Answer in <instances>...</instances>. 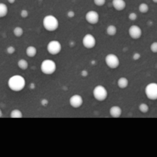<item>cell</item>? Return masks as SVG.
Listing matches in <instances>:
<instances>
[{
    "instance_id": "30bf717a",
    "label": "cell",
    "mask_w": 157,
    "mask_h": 157,
    "mask_svg": "<svg viewBox=\"0 0 157 157\" xmlns=\"http://www.w3.org/2000/svg\"><path fill=\"white\" fill-rule=\"evenodd\" d=\"M128 33L130 38L134 40H137L142 36L143 31L140 26L136 25H133L129 28Z\"/></svg>"
},
{
    "instance_id": "83f0119b",
    "label": "cell",
    "mask_w": 157,
    "mask_h": 157,
    "mask_svg": "<svg viewBox=\"0 0 157 157\" xmlns=\"http://www.w3.org/2000/svg\"><path fill=\"white\" fill-rule=\"evenodd\" d=\"M140 58H141V55L139 53V52H135V53L133 55V59L134 60V61H137V60H139Z\"/></svg>"
},
{
    "instance_id": "8fae6325",
    "label": "cell",
    "mask_w": 157,
    "mask_h": 157,
    "mask_svg": "<svg viewBox=\"0 0 157 157\" xmlns=\"http://www.w3.org/2000/svg\"><path fill=\"white\" fill-rule=\"evenodd\" d=\"M83 103H84L83 98L79 94L72 95L69 99V104L75 109L80 108L83 105Z\"/></svg>"
},
{
    "instance_id": "d4e9b609",
    "label": "cell",
    "mask_w": 157,
    "mask_h": 157,
    "mask_svg": "<svg viewBox=\"0 0 157 157\" xmlns=\"http://www.w3.org/2000/svg\"><path fill=\"white\" fill-rule=\"evenodd\" d=\"M150 50L153 53H157V41H154L150 45Z\"/></svg>"
},
{
    "instance_id": "e575fe53",
    "label": "cell",
    "mask_w": 157,
    "mask_h": 157,
    "mask_svg": "<svg viewBox=\"0 0 157 157\" xmlns=\"http://www.w3.org/2000/svg\"><path fill=\"white\" fill-rule=\"evenodd\" d=\"M153 2L154 3H157V0H153Z\"/></svg>"
},
{
    "instance_id": "e0dca14e",
    "label": "cell",
    "mask_w": 157,
    "mask_h": 157,
    "mask_svg": "<svg viewBox=\"0 0 157 157\" xmlns=\"http://www.w3.org/2000/svg\"><path fill=\"white\" fill-rule=\"evenodd\" d=\"M10 117L11 118H22L23 117V113L18 109H14L12 111L10 112Z\"/></svg>"
},
{
    "instance_id": "5bb4252c",
    "label": "cell",
    "mask_w": 157,
    "mask_h": 157,
    "mask_svg": "<svg viewBox=\"0 0 157 157\" xmlns=\"http://www.w3.org/2000/svg\"><path fill=\"white\" fill-rule=\"evenodd\" d=\"M129 80L125 77H121L117 81V86L121 89H125L128 87Z\"/></svg>"
},
{
    "instance_id": "9a60e30c",
    "label": "cell",
    "mask_w": 157,
    "mask_h": 157,
    "mask_svg": "<svg viewBox=\"0 0 157 157\" xmlns=\"http://www.w3.org/2000/svg\"><path fill=\"white\" fill-rule=\"evenodd\" d=\"M26 55L29 58H34L37 55V48L35 46H29L25 50Z\"/></svg>"
},
{
    "instance_id": "603a6c76",
    "label": "cell",
    "mask_w": 157,
    "mask_h": 157,
    "mask_svg": "<svg viewBox=\"0 0 157 157\" xmlns=\"http://www.w3.org/2000/svg\"><path fill=\"white\" fill-rule=\"evenodd\" d=\"M94 3L97 6L101 7V6L105 5L106 0H94Z\"/></svg>"
},
{
    "instance_id": "6da1fadb",
    "label": "cell",
    "mask_w": 157,
    "mask_h": 157,
    "mask_svg": "<svg viewBox=\"0 0 157 157\" xmlns=\"http://www.w3.org/2000/svg\"><path fill=\"white\" fill-rule=\"evenodd\" d=\"M26 84L25 79L24 77L19 75H15L10 77L8 81V86L12 91L19 92L25 88Z\"/></svg>"
},
{
    "instance_id": "f546056e",
    "label": "cell",
    "mask_w": 157,
    "mask_h": 157,
    "mask_svg": "<svg viewBox=\"0 0 157 157\" xmlns=\"http://www.w3.org/2000/svg\"><path fill=\"white\" fill-rule=\"evenodd\" d=\"M81 75L83 78H87L88 76V71L87 70H82L81 72Z\"/></svg>"
},
{
    "instance_id": "ac0fdd59",
    "label": "cell",
    "mask_w": 157,
    "mask_h": 157,
    "mask_svg": "<svg viewBox=\"0 0 157 157\" xmlns=\"http://www.w3.org/2000/svg\"><path fill=\"white\" fill-rule=\"evenodd\" d=\"M117 32V29L114 25H110L107 28V34L110 36H114Z\"/></svg>"
},
{
    "instance_id": "8992f818",
    "label": "cell",
    "mask_w": 157,
    "mask_h": 157,
    "mask_svg": "<svg viewBox=\"0 0 157 157\" xmlns=\"http://www.w3.org/2000/svg\"><path fill=\"white\" fill-rule=\"evenodd\" d=\"M105 63L110 69H116L120 66V59L115 54H108L105 57Z\"/></svg>"
},
{
    "instance_id": "9c48e42d",
    "label": "cell",
    "mask_w": 157,
    "mask_h": 157,
    "mask_svg": "<svg viewBox=\"0 0 157 157\" xmlns=\"http://www.w3.org/2000/svg\"><path fill=\"white\" fill-rule=\"evenodd\" d=\"M85 19L89 24L96 25L100 20V15L98 12L94 10L88 11L85 15Z\"/></svg>"
},
{
    "instance_id": "3957f363",
    "label": "cell",
    "mask_w": 157,
    "mask_h": 157,
    "mask_svg": "<svg viewBox=\"0 0 157 157\" xmlns=\"http://www.w3.org/2000/svg\"><path fill=\"white\" fill-rule=\"evenodd\" d=\"M41 72L46 75H53L57 69L56 63L51 59H46L41 62V66H40Z\"/></svg>"
},
{
    "instance_id": "52a82bcc",
    "label": "cell",
    "mask_w": 157,
    "mask_h": 157,
    "mask_svg": "<svg viewBox=\"0 0 157 157\" xmlns=\"http://www.w3.org/2000/svg\"><path fill=\"white\" fill-rule=\"evenodd\" d=\"M61 44L60 41H57V40H52V41H49L47 44V51L50 55H57L61 52Z\"/></svg>"
},
{
    "instance_id": "836d02e7",
    "label": "cell",
    "mask_w": 157,
    "mask_h": 157,
    "mask_svg": "<svg viewBox=\"0 0 157 157\" xmlns=\"http://www.w3.org/2000/svg\"><path fill=\"white\" fill-rule=\"evenodd\" d=\"M75 43L73 41H71L70 42V46H71V47H74V46H75Z\"/></svg>"
},
{
    "instance_id": "7a4b0ae2",
    "label": "cell",
    "mask_w": 157,
    "mask_h": 157,
    "mask_svg": "<svg viewBox=\"0 0 157 157\" xmlns=\"http://www.w3.org/2000/svg\"><path fill=\"white\" fill-rule=\"evenodd\" d=\"M43 27L48 32H55L59 27V21L58 18L52 15H48L43 18Z\"/></svg>"
},
{
    "instance_id": "484cf974",
    "label": "cell",
    "mask_w": 157,
    "mask_h": 157,
    "mask_svg": "<svg viewBox=\"0 0 157 157\" xmlns=\"http://www.w3.org/2000/svg\"><path fill=\"white\" fill-rule=\"evenodd\" d=\"M128 18L131 21H135V20L137 19V14L135 13V12H130L128 15Z\"/></svg>"
},
{
    "instance_id": "4fadbf2b",
    "label": "cell",
    "mask_w": 157,
    "mask_h": 157,
    "mask_svg": "<svg viewBox=\"0 0 157 157\" xmlns=\"http://www.w3.org/2000/svg\"><path fill=\"white\" fill-rule=\"evenodd\" d=\"M112 5L117 11H123L124 9H125L126 6H127L126 2L124 0H113Z\"/></svg>"
},
{
    "instance_id": "4dcf8cb0",
    "label": "cell",
    "mask_w": 157,
    "mask_h": 157,
    "mask_svg": "<svg viewBox=\"0 0 157 157\" xmlns=\"http://www.w3.org/2000/svg\"><path fill=\"white\" fill-rule=\"evenodd\" d=\"M48 101L47 99H42L41 101V104L43 107H47L48 105Z\"/></svg>"
},
{
    "instance_id": "ffe728a7",
    "label": "cell",
    "mask_w": 157,
    "mask_h": 157,
    "mask_svg": "<svg viewBox=\"0 0 157 157\" xmlns=\"http://www.w3.org/2000/svg\"><path fill=\"white\" fill-rule=\"evenodd\" d=\"M23 33H24V30H23L22 28L20 27V26H17V27H15V29H14L13 34L15 37H17V38H20V37L22 36Z\"/></svg>"
},
{
    "instance_id": "5b68a950",
    "label": "cell",
    "mask_w": 157,
    "mask_h": 157,
    "mask_svg": "<svg viewBox=\"0 0 157 157\" xmlns=\"http://www.w3.org/2000/svg\"><path fill=\"white\" fill-rule=\"evenodd\" d=\"M145 94L147 98L151 101L157 100V83H150L145 87Z\"/></svg>"
},
{
    "instance_id": "d6a6232c",
    "label": "cell",
    "mask_w": 157,
    "mask_h": 157,
    "mask_svg": "<svg viewBox=\"0 0 157 157\" xmlns=\"http://www.w3.org/2000/svg\"><path fill=\"white\" fill-rule=\"evenodd\" d=\"M8 2L10 4H14L15 2V0H8Z\"/></svg>"
},
{
    "instance_id": "d6986e66",
    "label": "cell",
    "mask_w": 157,
    "mask_h": 157,
    "mask_svg": "<svg viewBox=\"0 0 157 157\" xmlns=\"http://www.w3.org/2000/svg\"><path fill=\"white\" fill-rule=\"evenodd\" d=\"M18 66L20 69L25 71L29 67V63H28V61L25 59H20L18 61Z\"/></svg>"
},
{
    "instance_id": "4316f807",
    "label": "cell",
    "mask_w": 157,
    "mask_h": 157,
    "mask_svg": "<svg viewBox=\"0 0 157 157\" xmlns=\"http://www.w3.org/2000/svg\"><path fill=\"white\" fill-rule=\"evenodd\" d=\"M20 15H21V18H26L28 16H29V11H28L27 9H22V10L21 11Z\"/></svg>"
},
{
    "instance_id": "44dd1931",
    "label": "cell",
    "mask_w": 157,
    "mask_h": 157,
    "mask_svg": "<svg viewBox=\"0 0 157 157\" xmlns=\"http://www.w3.org/2000/svg\"><path fill=\"white\" fill-rule=\"evenodd\" d=\"M149 110H150V107L145 103H142L139 105V110L143 113H148Z\"/></svg>"
},
{
    "instance_id": "277c9868",
    "label": "cell",
    "mask_w": 157,
    "mask_h": 157,
    "mask_svg": "<svg viewBox=\"0 0 157 157\" xmlns=\"http://www.w3.org/2000/svg\"><path fill=\"white\" fill-rule=\"evenodd\" d=\"M93 96L97 101H104L107 98L108 92L104 86L97 85L93 90Z\"/></svg>"
},
{
    "instance_id": "cb8c5ba5",
    "label": "cell",
    "mask_w": 157,
    "mask_h": 157,
    "mask_svg": "<svg viewBox=\"0 0 157 157\" xmlns=\"http://www.w3.org/2000/svg\"><path fill=\"white\" fill-rule=\"evenodd\" d=\"M6 52L9 55H13L15 52V48L14 46H9V47L6 48Z\"/></svg>"
},
{
    "instance_id": "2e32d148",
    "label": "cell",
    "mask_w": 157,
    "mask_h": 157,
    "mask_svg": "<svg viewBox=\"0 0 157 157\" xmlns=\"http://www.w3.org/2000/svg\"><path fill=\"white\" fill-rule=\"evenodd\" d=\"M9 8L5 3H0V18H4L8 15Z\"/></svg>"
},
{
    "instance_id": "7c38bea8",
    "label": "cell",
    "mask_w": 157,
    "mask_h": 157,
    "mask_svg": "<svg viewBox=\"0 0 157 157\" xmlns=\"http://www.w3.org/2000/svg\"><path fill=\"white\" fill-rule=\"evenodd\" d=\"M110 115L113 118H119L122 115V109L119 106H112L110 109Z\"/></svg>"
},
{
    "instance_id": "f1b7e54d",
    "label": "cell",
    "mask_w": 157,
    "mask_h": 157,
    "mask_svg": "<svg viewBox=\"0 0 157 157\" xmlns=\"http://www.w3.org/2000/svg\"><path fill=\"white\" fill-rule=\"evenodd\" d=\"M67 16L68 17V18H74V17L75 16V12H74V11H72V10L68 11V12H67Z\"/></svg>"
},
{
    "instance_id": "7402d4cb",
    "label": "cell",
    "mask_w": 157,
    "mask_h": 157,
    "mask_svg": "<svg viewBox=\"0 0 157 157\" xmlns=\"http://www.w3.org/2000/svg\"><path fill=\"white\" fill-rule=\"evenodd\" d=\"M139 11L141 13H147L149 11V6L147 4V3H141L139 6Z\"/></svg>"
},
{
    "instance_id": "1f68e13d",
    "label": "cell",
    "mask_w": 157,
    "mask_h": 157,
    "mask_svg": "<svg viewBox=\"0 0 157 157\" xmlns=\"http://www.w3.org/2000/svg\"><path fill=\"white\" fill-rule=\"evenodd\" d=\"M29 88L32 89V90H34L35 88V83H31L30 85H29Z\"/></svg>"
},
{
    "instance_id": "d590c367",
    "label": "cell",
    "mask_w": 157,
    "mask_h": 157,
    "mask_svg": "<svg viewBox=\"0 0 157 157\" xmlns=\"http://www.w3.org/2000/svg\"><path fill=\"white\" fill-rule=\"evenodd\" d=\"M39 1H42V0H39Z\"/></svg>"
},
{
    "instance_id": "ba28073f",
    "label": "cell",
    "mask_w": 157,
    "mask_h": 157,
    "mask_svg": "<svg viewBox=\"0 0 157 157\" xmlns=\"http://www.w3.org/2000/svg\"><path fill=\"white\" fill-rule=\"evenodd\" d=\"M82 44L85 48L92 49L96 46V38L91 34H86L82 39Z\"/></svg>"
}]
</instances>
